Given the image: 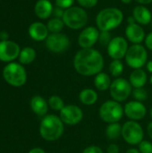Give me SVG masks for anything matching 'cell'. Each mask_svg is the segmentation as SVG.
<instances>
[{"mask_svg":"<svg viewBox=\"0 0 152 153\" xmlns=\"http://www.w3.org/2000/svg\"><path fill=\"white\" fill-rule=\"evenodd\" d=\"M48 105H49V107H50L53 110H55V111H59V112H60V111L64 108V107L65 106L64 100H62V98H60V97L57 96V95H53V96H51V97L49 98V100H48Z\"/></svg>","mask_w":152,"mask_h":153,"instance_id":"83f0119b","label":"cell"},{"mask_svg":"<svg viewBox=\"0 0 152 153\" xmlns=\"http://www.w3.org/2000/svg\"><path fill=\"white\" fill-rule=\"evenodd\" d=\"M133 97L135 100L142 102L148 99V91L142 88H134V90L132 91Z\"/></svg>","mask_w":152,"mask_h":153,"instance_id":"f1b7e54d","label":"cell"},{"mask_svg":"<svg viewBox=\"0 0 152 153\" xmlns=\"http://www.w3.org/2000/svg\"><path fill=\"white\" fill-rule=\"evenodd\" d=\"M65 26V22L62 18H53L48 21L47 27L48 29V31L51 33H59Z\"/></svg>","mask_w":152,"mask_h":153,"instance_id":"484cf974","label":"cell"},{"mask_svg":"<svg viewBox=\"0 0 152 153\" xmlns=\"http://www.w3.org/2000/svg\"><path fill=\"white\" fill-rule=\"evenodd\" d=\"M75 71L82 76H93L99 74L104 67L101 53L94 48H82L73 58Z\"/></svg>","mask_w":152,"mask_h":153,"instance_id":"6da1fadb","label":"cell"},{"mask_svg":"<svg viewBox=\"0 0 152 153\" xmlns=\"http://www.w3.org/2000/svg\"><path fill=\"white\" fill-rule=\"evenodd\" d=\"M35 57H36V51L32 48L27 47V48H24L22 50H21L20 55H19V61L21 64L28 65V64L32 63Z\"/></svg>","mask_w":152,"mask_h":153,"instance_id":"d4e9b609","label":"cell"},{"mask_svg":"<svg viewBox=\"0 0 152 153\" xmlns=\"http://www.w3.org/2000/svg\"><path fill=\"white\" fill-rule=\"evenodd\" d=\"M20 47L17 43L11 40L0 41V60L10 62L17 58L20 55Z\"/></svg>","mask_w":152,"mask_h":153,"instance_id":"9a60e30c","label":"cell"},{"mask_svg":"<svg viewBox=\"0 0 152 153\" xmlns=\"http://www.w3.org/2000/svg\"><path fill=\"white\" fill-rule=\"evenodd\" d=\"M82 153H104L102 149L97 145H90L88 146L87 148H85L83 150Z\"/></svg>","mask_w":152,"mask_h":153,"instance_id":"836d02e7","label":"cell"},{"mask_svg":"<svg viewBox=\"0 0 152 153\" xmlns=\"http://www.w3.org/2000/svg\"><path fill=\"white\" fill-rule=\"evenodd\" d=\"M124 108L116 100H107L99 108V115L101 120L108 124L118 123L124 116Z\"/></svg>","mask_w":152,"mask_h":153,"instance_id":"5b68a950","label":"cell"},{"mask_svg":"<svg viewBox=\"0 0 152 153\" xmlns=\"http://www.w3.org/2000/svg\"><path fill=\"white\" fill-rule=\"evenodd\" d=\"M29 153H46L44 150L40 149V148H34L32 150H30Z\"/></svg>","mask_w":152,"mask_h":153,"instance_id":"ab89813d","label":"cell"},{"mask_svg":"<svg viewBox=\"0 0 152 153\" xmlns=\"http://www.w3.org/2000/svg\"><path fill=\"white\" fill-rule=\"evenodd\" d=\"M65 25L72 30H80L86 26L88 22L87 12L82 7L72 6L65 10L63 15Z\"/></svg>","mask_w":152,"mask_h":153,"instance_id":"277c9868","label":"cell"},{"mask_svg":"<svg viewBox=\"0 0 152 153\" xmlns=\"http://www.w3.org/2000/svg\"><path fill=\"white\" fill-rule=\"evenodd\" d=\"M124 20L123 12L116 7L102 9L96 17L97 28L100 31H110L121 25Z\"/></svg>","mask_w":152,"mask_h":153,"instance_id":"7a4b0ae2","label":"cell"},{"mask_svg":"<svg viewBox=\"0 0 152 153\" xmlns=\"http://www.w3.org/2000/svg\"><path fill=\"white\" fill-rule=\"evenodd\" d=\"M125 58L128 66L133 69H140L147 64L148 52L142 45L133 44L129 47Z\"/></svg>","mask_w":152,"mask_h":153,"instance_id":"8992f818","label":"cell"},{"mask_svg":"<svg viewBox=\"0 0 152 153\" xmlns=\"http://www.w3.org/2000/svg\"><path fill=\"white\" fill-rule=\"evenodd\" d=\"M64 123L60 117L56 115L46 116L40 124L39 133L46 141L53 142L58 140L64 134Z\"/></svg>","mask_w":152,"mask_h":153,"instance_id":"3957f363","label":"cell"},{"mask_svg":"<svg viewBox=\"0 0 152 153\" xmlns=\"http://www.w3.org/2000/svg\"><path fill=\"white\" fill-rule=\"evenodd\" d=\"M127 22H128V24H129V23H133V22H135L134 18H133V16H131V17H128V19H127Z\"/></svg>","mask_w":152,"mask_h":153,"instance_id":"ee69618b","label":"cell"},{"mask_svg":"<svg viewBox=\"0 0 152 153\" xmlns=\"http://www.w3.org/2000/svg\"><path fill=\"white\" fill-rule=\"evenodd\" d=\"M151 25H152V22H151Z\"/></svg>","mask_w":152,"mask_h":153,"instance_id":"c3c4849f","label":"cell"},{"mask_svg":"<svg viewBox=\"0 0 152 153\" xmlns=\"http://www.w3.org/2000/svg\"><path fill=\"white\" fill-rule=\"evenodd\" d=\"M70 39L64 33H51L46 39V47L53 53H62L68 49Z\"/></svg>","mask_w":152,"mask_h":153,"instance_id":"30bf717a","label":"cell"},{"mask_svg":"<svg viewBox=\"0 0 152 153\" xmlns=\"http://www.w3.org/2000/svg\"><path fill=\"white\" fill-rule=\"evenodd\" d=\"M108 153H119L120 152V149H119V146L116 143H111L108 145V150H107Z\"/></svg>","mask_w":152,"mask_h":153,"instance_id":"e575fe53","label":"cell"},{"mask_svg":"<svg viewBox=\"0 0 152 153\" xmlns=\"http://www.w3.org/2000/svg\"><path fill=\"white\" fill-rule=\"evenodd\" d=\"M125 153H141V152H139V150H137V149H135V148H131V149L127 150Z\"/></svg>","mask_w":152,"mask_h":153,"instance_id":"7bdbcfd3","label":"cell"},{"mask_svg":"<svg viewBox=\"0 0 152 153\" xmlns=\"http://www.w3.org/2000/svg\"><path fill=\"white\" fill-rule=\"evenodd\" d=\"M53 4L49 0H39L34 7L36 15L39 19H47L53 13Z\"/></svg>","mask_w":152,"mask_h":153,"instance_id":"d6986e66","label":"cell"},{"mask_svg":"<svg viewBox=\"0 0 152 153\" xmlns=\"http://www.w3.org/2000/svg\"><path fill=\"white\" fill-rule=\"evenodd\" d=\"M99 34L100 30L97 27H86L78 37V45L82 48H91L99 41Z\"/></svg>","mask_w":152,"mask_h":153,"instance_id":"4fadbf2b","label":"cell"},{"mask_svg":"<svg viewBox=\"0 0 152 153\" xmlns=\"http://www.w3.org/2000/svg\"><path fill=\"white\" fill-rule=\"evenodd\" d=\"M125 115L133 121H139L145 117L147 114V108L142 102L133 100L127 102L124 107Z\"/></svg>","mask_w":152,"mask_h":153,"instance_id":"5bb4252c","label":"cell"},{"mask_svg":"<svg viewBox=\"0 0 152 153\" xmlns=\"http://www.w3.org/2000/svg\"><path fill=\"white\" fill-rule=\"evenodd\" d=\"M147 80H148L147 74L142 68L134 69L131 73L129 77V82L133 88H142L146 84Z\"/></svg>","mask_w":152,"mask_h":153,"instance_id":"ffe728a7","label":"cell"},{"mask_svg":"<svg viewBox=\"0 0 152 153\" xmlns=\"http://www.w3.org/2000/svg\"><path fill=\"white\" fill-rule=\"evenodd\" d=\"M123 139L131 145H139L144 138V132L137 121L129 120L122 126Z\"/></svg>","mask_w":152,"mask_h":153,"instance_id":"ba28073f","label":"cell"},{"mask_svg":"<svg viewBox=\"0 0 152 153\" xmlns=\"http://www.w3.org/2000/svg\"><path fill=\"white\" fill-rule=\"evenodd\" d=\"M9 35L6 31H1L0 32V39L1 40H8Z\"/></svg>","mask_w":152,"mask_h":153,"instance_id":"74e56055","label":"cell"},{"mask_svg":"<svg viewBox=\"0 0 152 153\" xmlns=\"http://www.w3.org/2000/svg\"><path fill=\"white\" fill-rule=\"evenodd\" d=\"M61 120L68 126H75L83 118V112L81 108L76 105H65L60 111Z\"/></svg>","mask_w":152,"mask_h":153,"instance_id":"7c38bea8","label":"cell"},{"mask_svg":"<svg viewBox=\"0 0 152 153\" xmlns=\"http://www.w3.org/2000/svg\"><path fill=\"white\" fill-rule=\"evenodd\" d=\"M4 80L13 86H22L27 80V74L24 67L17 63L8 64L3 71Z\"/></svg>","mask_w":152,"mask_h":153,"instance_id":"52a82bcc","label":"cell"},{"mask_svg":"<svg viewBox=\"0 0 152 153\" xmlns=\"http://www.w3.org/2000/svg\"><path fill=\"white\" fill-rule=\"evenodd\" d=\"M73 3H74V0H56V5L64 10H66L72 7Z\"/></svg>","mask_w":152,"mask_h":153,"instance_id":"d6a6232c","label":"cell"},{"mask_svg":"<svg viewBox=\"0 0 152 153\" xmlns=\"http://www.w3.org/2000/svg\"><path fill=\"white\" fill-rule=\"evenodd\" d=\"M122 3H124V4H130V3H132V1L133 0H120Z\"/></svg>","mask_w":152,"mask_h":153,"instance_id":"f6af8a7d","label":"cell"},{"mask_svg":"<svg viewBox=\"0 0 152 153\" xmlns=\"http://www.w3.org/2000/svg\"><path fill=\"white\" fill-rule=\"evenodd\" d=\"M64 13H65V10L56 6V8H55L53 10V13L55 14V16L56 18H63V15H64Z\"/></svg>","mask_w":152,"mask_h":153,"instance_id":"8d00e7d4","label":"cell"},{"mask_svg":"<svg viewBox=\"0 0 152 153\" xmlns=\"http://www.w3.org/2000/svg\"><path fill=\"white\" fill-rule=\"evenodd\" d=\"M122 136V126L119 123L109 124L106 128V137L108 140H118Z\"/></svg>","mask_w":152,"mask_h":153,"instance_id":"cb8c5ba5","label":"cell"},{"mask_svg":"<svg viewBox=\"0 0 152 153\" xmlns=\"http://www.w3.org/2000/svg\"><path fill=\"white\" fill-rule=\"evenodd\" d=\"M145 45L147 47V48H149L150 50L152 51V31L150 32L146 38H145Z\"/></svg>","mask_w":152,"mask_h":153,"instance_id":"d590c367","label":"cell"},{"mask_svg":"<svg viewBox=\"0 0 152 153\" xmlns=\"http://www.w3.org/2000/svg\"><path fill=\"white\" fill-rule=\"evenodd\" d=\"M138 150L141 153H152V143L149 141L143 140L139 144Z\"/></svg>","mask_w":152,"mask_h":153,"instance_id":"4dcf8cb0","label":"cell"},{"mask_svg":"<svg viewBox=\"0 0 152 153\" xmlns=\"http://www.w3.org/2000/svg\"><path fill=\"white\" fill-rule=\"evenodd\" d=\"M124 72V65L121 60H113L109 65V73L113 77H119Z\"/></svg>","mask_w":152,"mask_h":153,"instance_id":"4316f807","label":"cell"},{"mask_svg":"<svg viewBox=\"0 0 152 153\" xmlns=\"http://www.w3.org/2000/svg\"><path fill=\"white\" fill-rule=\"evenodd\" d=\"M112 82L110 79V76L104 72H100L94 78V85L95 87L101 91H105L110 88Z\"/></svg>","mask_w":152,"mask_h":153,"instance_id":"7402d4cb","label":"cell"},{"mask_svg":"<svg viewBox=\"0 0 152 153\" xmlns=\"http://www.w3.org/2000/svg\"><path fill=\"white\" fill-rule=\"evenodd\" d=\"M133 17L140 25H148L151 22V13L146 6L142 4H139L133 8Z\"/></svg>","mask_w":152,"mask_h":153,"instance_id":"ac0fdd59","label":"cell"},{"mask_svg":"<svg viewBox=\"0 0 152 153\" xmlns=\"http://www.w3.org/2000/svg\"><path fill=\"white\" fill-rule=\"evenodd\" d=\"M30 108L32 111L39 117L45 116L47 112V103L40 96H34L31 99Z\"/></svg>","mask_w":152,"mask_h":153,"instance_id":"44dd1931","label":"cell"},{"mask_svg":"<svg viewBox=\"0 0 152 153\" xmlns=\"http://www.w3.org/2000/svg\"><path fill=\"white\" fill-rule=\"evenodd\" d=\"M146 68H147L148 72H150V73H151L152 74V60L149 61V62L146 64Z\"/></svg>","mask_w":152,"mask_h":153,"instance_id":"b9f144b4","label":"cell"},{"mask_svg":"<svg viewBox=\"0 0 152 153\" xmlns=\"http://www.w3.org/2000/svg\"><path fill=\"white\" fill-rule=\"evenodd\" d=\"M132 85L129 81L125 78L115 79L109 88L110 96L113 100L123 102L126 100L132 93Z\"/></svg>","mask_w":152,"mask_h":153,"instance_id":"9c48e42d","label":"cell"},{"mask_svg":"<svg viewBox=\"0 0 152 153\" xmlns=\"http://www.w3.org/2000/svg\"><path fill=\"white\" fill-rule=\"evenodd\" d=\"M128 48L127 40L121 36H117L113 38L108 44V54L113 60H121L125 56Z\"/></svg>","mask_w":152,"mask_h":153,"instance_id":"8fae6325","label":"cell"},{"mask_svg":"<svg viewBox=\"0 0 152 153\" xmlns=\"http://www.w3.org/2000/svg\"><path fill=\"white\" fill-rule=\"evenodd\" d=\"M137 3H139L140 4L145 5V4H149L152 2V0H135Z\"/></svg>","mask_w":152,"mask_h":153,"instance_id":"60d3db41","label":"cell"},{"mask_svg":"<svg viewBox=\"0 0 152 153\" xmlns=\"http://www.w3.org/2000/svg\"><path fill=\"white\" fill-rule=\"evenodd\" d=\"M150 114H151V117L152 118V108H151V112H150Z\"/></svg>","mask_w":152,"mask_h":153,"instance_id":"bcb514c9","label":"cell"},{"mask_svg":"<svg viewBox=\"0 0 152 153\" xmlns=\"http://www.w3.org/2000/svg\"><path fill=\"white\" fill-rule=\"evenodd\" d=\"M125 36L133 44H141L146 38L143 28L137 22L129 23L125 28Z\"/></svg>","mask_w":152,"mask_h":153,"instance_id":"2e32d148","label":"cell"},{"mask_svg":"<svg viewBox=\"0 0 152 153\" xmlns=\"http://www.w3.org/2000/svg\"><path fill=\"white\" fill-rule=\"evenodd\" d=\"M98 1L99 0H77L81 7L87 8V9H90L96 6V4H98Z\"/></svg>","mask_w":152,"mask_h":153,"instance_id":"1f68e13d","label":"cell"},{"mask_svg":"<svg viewBox=\"0 0 152 153\" xmlns=\"http://www.w3.org/2000/svg\"><path fill=\"white\" fill-rule=\"evenodd\" d=\"M29 35L30 38L37 41H42L47 38L48 34V29L47 25H45L42 22H36L30 25L29 27Z\"/></svg>","mask_w":152,"mask_h":153,"instance_id":"e0dca14e","label":"cell"},{"mask_svg":"<svg viewBox=\"0 0 152 153\" xmlns=\"http://www.w3.org/2000/svg\"><path fill=\"white\" fill-rule=\"evenodd\" d=\"M147 132H148V134H149L150 138L152 140V121L149 123V125L147 126Z\"/></svg>","mask_w":152,"mask_h":153,"instance_id":"f35d334b","label":"cell"},{"mask_svg":"<svg viewBox=\"0 0 152 153\" xmlns=\"http://www.w3.org/2000/svg\"><path fill=\"white\" fill-rule=\"evenodd\" d=\"M151 83L152 84V75H151Z\"/></svg>","mask_w":152,"mask_h":153,"instance_id":"7dc6e473","label":"cell"},{"mask_svg":"<svg viewBox=\"0 0 152 153\" xmlns=\"http://www.w3.org/2000/svg\"><path fill=\"white\" fill-rule=\"evenodd\" d=\"M79 100L83 105L91 106V105H94L97 102L98 94L92 89H90V88L83 89L79 94Z\"/></svg>","mask_w":152,"mask_h":153,"instance_id":"603a6c76","label":"cell"},{"mask_svg":"<svg viewBox=\"0 0 152 153\" xmlns=\"http://www.w3.org/2000/svg\"><path fill=\"white\" fill-rule=\"evenodd\" d=\"M112 38H111V34L110 31H100L99 34V42L101 46L104 47H108V44L110 43Z\"/></svg>","mask_w":152,"mask_h":153,"instance_id":"f546056e","label":"cell"}]
</instances>
